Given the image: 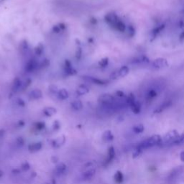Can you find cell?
Wrapping results in <instances>:
<instances>
[{
	"instance_id": "1",
	"label": "cell",
	"mask_w": 184,
	"mask_h": 184,
	"mask_svg": "<svg viewBox=\"0 0 184 184\" xmlns=\"http://www.w3.org/2000/svg\"><path fill=\"white\" fill-rule=\"evenodd\" d=\"M184 144V134H179L176 130L168 132L164 137H162V142L160 145H178Z\"/></svg>"
},
{
	"instance_id": "2",
	"label": "cell",
	"mask_w": 184,
	"mask_h": 184,
	"mask_svg": "<svg viewBox=\"0 0 184 184\" xmlns=\"http://www.w3.org/2000/svg\"><path fill=\"white\" fill-rule=\"evenodd\" d=\"M161 142V136L158 135V134H155V135H153L152 137H149V138L146 139V140H143L141 143H139L136 148L143 151V150L154 147L155 145H160Z\"/></svg>"
},
{
	"instance_id": "3",
	"label": "cell",
	"mask_w": 184,
	"mask_h": 184,
	"mask_svg": "<svg viewBox=\"0 0 184 184\" xmlns=\"http://www.w3.org/2000/svg\"><path fill=\"white\" fill-rule=\"evenodd\" d=\"M114 97L111 94H104L101 95L98 98V101L105 107H111L114 103Z\"/></svg>"
},
{
	"instance_id": "4",
	"label": "cell",
	"mask_w": 184,
	"mask_h": 184,
	"mask_svg": "<svg viewBox=\"0 0 184 184\" xmlns=\"http://www.w3.org/2000/svg\"><path fill=\"white\" fill-rule=\"evenodd\" d=\"M153 66L158 69H163L168 67L169 63L167 59L164 58H158L153 62Z\"/></svg>"
},
{
	"instance_id": "5",
	"label": "cell",
	"mask_w": 184,
	"mask_h": 184,
	"mask_svg": "<svg viewBox=\"0 0 184 184\" xmlns=\"http://www.w3.org/2000/svg\"><path fill=\"white\" fill-rule=\"evenodd\" d=\"M104 20H105L106 22H107L110 27L114 28V25L117 24V22L119 21V17L115 14V13L111 12L106 14L105 17H104Z\"/></svg>"
},
{
	"instance_id": "6",
	"label": "cell",
	"mask_w": 184,
	"mask_h": 184,
	"mask_svg": "<svg viewBox=\"0 0 184 184\" xmlns=\"http://www.w3.org/2000/svg\"><path fill=\"white\" fill-rule=\"evenodd\" d=\"M83 79H84L86 81L90 82V83L98 85V86H104V85H107V84H108V81H107L98 79V78L92 77V76H83Z\"/></svg>"
},
{
	"instance_id": "7",
	"label": "cell",
	"mask_w": 184,
	"mask_h": 184,
	"mask_svg": "<svg viewBox=\"0 0 184 184\" xmlns=\"http://www.w3.org/2000/svg\"><path fill=\"white\" fill-rule=\"evenodd\" d=\"M63 70L64 72L67 75L69 76H73V75L76 74L77 72H76V69L73 67L71 63L69 60H66L64 62V66H63Z\"/></svg>"
},
{
	"instance_id": "8",
	"label": "cell",
	"mask_w": 184,
	"mask_h": 184,
	"mask_svg": "<svg viewBox=\"0 0 184 184\" xmlns=\"http://www.w3.org/2000/svg\"><path fill=\"white\" fill-rule=\"evenodd\" d=\"M38 67V63L35 59H30L29 61L26 63L24 66V71L27 73H32Z\"/></svg>"
},
{
	"instance_id": "9",
	"label": "cell",
	"mask_w": 184,
	"mask_h": 184,
	"mask_svg": "<svg viewBox=\"0 0 184 184\" xmlns=\"http://www.w3.org/2000/svg\"><path fill=\"white\" fill-rule=\"evenodd\" d=\"M22 84V81L20 78L19 77L14 78V79L13 80L12 84V88H11L12 92L15 94V93L20 92V91H21Z\"/></svg>"
},
{
	"instance_id": "10",
	"label": "cell",
	"mask_w": 184,
	"mask_h": 184,
	"mask_svg": "<svg viewBox=\"0 0 184 184\" xmlns=\"http://www.w3.org/2000/svg\"><path fill=\"white\" fill-rule=\"evenodd\" d=\"M29 97H30V98L33 100L40 99L43 97V93L40 89H35L30 91V92L29 93Z\"/></svg>"
},
{
	"instance_id": "11",
	"label": "cell",
	"mask_w": 184,
	"mask_h": 184,
	"mask_svg": "<svg viewBox=\"0 0 184 184\" xmlns=\"http://www.w3.org/2000/svg\"><path fill=\"white\" fill-rule=\"evenodd\" d=\"M150 62V59L146 56H140L136 57L132 60V63L135 64H143V63H148Z\"/></svg>"
},
{
	"instance_id": "12",
	"label": "cell",
	"mask_w": 184,
	"mask_h": 184,
	"mask_svg": "<svg viewBox=\"0 0 184 184\" xmlns=\"http://www.w3.org/2000/svg\"><path fill=\"white\" fill-rule=\"evenodd\" d=\"M76 52H75V57L77 60H80L81 58H82V53H83V50H82L81 45L79 40H76Z\"/></svg>"
},
{
	"instance_id": "13",
	"label": "cell",
	"mask_w": 184,
	"mask_h": 184,
	"mask_svg": "<svg viewBox=\"0 0 184 184\" xmlns=\"http://www.w3.org/2000/svg\"><path fill=\"white\" fill-rule=\"evenodd\" d=\"M171 104H172L171 101H165V102H163V104H160V105L159 106L157 109H155L154 113H155V114H159V113L162 112V111H163L164 110H166V109H168V107H170V106H171Z\"/></svg>"
},
{
	"instance_id": "14",
	"label": "cell",
	"mask_w": 184,
	"mask_h": 184,
	"mask_svg": "<svg viewBox=\"0 0 184 184\" xmlns=\"http://www.w3.org/2000/svg\"><path fill=\"white\" fill-rule=\"evenodd\" d=\"M165 28V24H160V25L158 26V27H155L153 30L151 31V33H150V36L151 37H153L152 40H153L154 39L156 38L158 35L164 30Z\"/></svg>"
},
{
	"instance_id": "15",
	"label": "cell",
	"mask_w": 184,
	"mask_h": 184,
	"mask_svg": "<svg viewBox=\"0 0 184 184\" xmlns=\"http://www.w3.org/2000/svg\"><path fill=\"white\" fill-rule=\"evenodd\" d=\"M20 50L22 54H27L30 51V45L26 40H22L20 44Z\"/></svg>"
},
{
	"instance_id": "16",
	"label": "cell",
	"mask_w": 184,
	"mask_h": 184,
	"mask_svg": "<svg viewBox=\"0 0 184 184\" xmlns=\"http://www.w3.org/2000/svg\"><path fill=\"white\" fill-rule=\"evenodd\" d=\"M66 29V24H64V23H59V24H56V25H54L52 28V32L54 33H60L61 32L64 31Z\"/></svg>"
},
{
	"instance_id": "17",
	"label": "cell",
	"mask_w": 184,
	"mask_h": 184,
	"mask_svg": "<svg viewBox=\"0 0 184 184\" xmlns=\"http://www.w3.org/2000/svg\"><path fill=\"white\" fill-rule=\"evenodd\" d=\"M69 97V94L66 89H59L57 94V98L60 100H66Z\"/></svg>"
},
{
	"instance_id": "18",
	"label": "cell",
	"mask_w": 184,
	"mask_h": 184,
	"mask_svg": "<svg viewBox=\"0 0 184 184\" xmlns=\"http://www.w3.org/2000/svg\"><path fill=\"white\" fill-rule=\"evenodd\" d=\"M130 107L134 114H140V111H141V104H140V102H138V101H135L133 104H132Z\"/></svg>"
},
{
	"instance_id": "19",
	"label": "cell",
	"mask_w": 184,
	"mask_h": 184,
	"mask_svg": "<svg viewBox=\"0 0 184 184\" xmlns=\"http://www.w3.org/2000/svg\"><path fill=\"white\" fill-rule=\"evenodd\" d=\"M43 112L46 117H51L57 112V110L53 107H48L43 110Z\"/></svg>"
},
{
	"instance_id": "20",
	"label": "cell",
	"mask_w": 184,
	"mask_h": 184,
	"mask_svg": "<svg viewBox=\"0 0 184 184\" xmlns=\"http://www.w3.org/2000/svg\"><path fill=\"white\" fill-rule=\"evenodd\" d=\"M43 147V145H42L41 143H32L29 145L28 149L30 152L32 153H35V152L39 151L40 149Z\"/></svg>"
},
{
	"instance_id": "21",
	"label": "cell",
	"mask_w": 184,
	"mask_h": 184,
	"mask_svg": "<svg viewBox=\"0 0 184 184\" xmlns=\"http://www.w3.org/2000/svg\"><path fill=\"white\" fill-rule=\"evenodd\" d=\"M117 71H118L119 77L123 78V77H125V76L128 74L129 72H130V69H129L128 66H122L121 68H119V69Z\"/></svg>"
},
{
	"instance_id": "22",
	"label": "cell",
	"mask_w": 184,
	"mask_h": 184,
	"mask_svg": "<svg viewBox=\"0 0 184 184\" xmlns=\"http://www.w3.org/2000/svg\"><path fill=\"white\" fill-rule=\"evenodd\" d=\"M65 142H66L65 136H61V137H58L56 140L53 141V146L54 147H60V146H62L63 144H64Z\"/></svg>"
},
{
	"instance_id": "23",
	"label": "cell",
	"mask_w": 184,
	"mask_h": 184,
	"mask_svg": "<svg viewBox=\"0 0 184 184\" xmlns=\"http://www.w3.org/2000/svg\"><path fill=\"white\" fill-rule=\"evenodd\" d=\"M71 106L73 109L76 110V111H79L83 108V103L80 100H75L73 102H71Z\"/></svg>"
},
{
	"instance_id": "24",
	"label": "cell",
	"mask_w": 184,
	"mask_h": 184,
	"mask_svg": "<svg viewBox=\"0 0 184 184\" xmlns=\"http://www.w3.org/2000/svg\"><path fill=\"white\" fill-rule=\"evenodd\" d=\"M89 92V89L85 85H81L76 90V94L79 96H83Z\"/></svg>"
},
{
	"instance_id": "25",
	"label": "cell",
	"mask_w": 184,
	"mask_h": 184,
	"mask_svg": "<svg viewBox=\"0 0 184 184\" xmlns=\"http://www.w3.org/2000/svg\"><path fill=\"white\" fill-rule=\"evenodd\" d=\"M102 137L104 140H105V141L107 142H109L113 140V139H114V135H113V134L111 133V132L110 131V130H107V131H105L104 132Z\"/></svg>"
},
{
	"instance_id": "26",
	"label": "cell",
	"mask_w": 184,
	"mask_h": 184,
	"mask_svg": "<svg viewBox=\"0 0 184 184\" xmlns=\"http://www.w3.org/2000/svg\"><path fill=\"white\" fill-rule=\"evenodd\" d=\"M95 173H96L95 169H94V168L90 169V170H87V171L84 172V173H83V178L85 179V180L90 179H92L94 175H95Z\"/></svg>"
},
{
	"instance_id": "27",
	"label": "cell",
	"mask_w": 184,
	"mask_h": 184,
	"mask_svg": "<svg viewBox=\"0 0 184 184\" xmlns=\"http://www.w3.org/2000/svg\"><path fill=\"white\" fill-rule=\"evenodd\" d=\"M35 54L37 56H40L44 52V45H43L42 43H39L35 48Z\"/></svg>"
},
{
	"instance_id": "28",
	"label": "cell",
	"mask_w": 184,
	"mask_h": 184,
	"mask_svg": "<svg viewBox=\"0 0 184 184\" xmlns=\"http://www.w3.org/2000/svg\"><path fill=\"white\" fill-rule=\"evenodd\" d=\"M114 181L117 183L120 184L124 181V176L121 171H117L114 175Z\"/></svg>"
},
{
	"instance_id": "29",
	"label": "cell",
	"mask_w": 184,
	"mask_h": 184,
	"mask_svg": "<svg viewBox=\"0 0 184 184\" xmlns=\"http://www.w3.org/2000/svg\"><path fill=\"white\" fill-rule=\"evenodd\" d=\"M158 96V92L155 89H150L146 94V98L148 100L153 99Z\"/></svg>"
},
{
	"instance_id": "30",
	"label": "cell",
	"mask_w": 184,
	"mask_h": 184,
	"mask_svg": "<svg viewBox=\"0 0 184 184\" xmlns=\"http://www.w3.org/2000/svg\"><path fill=\"white\" fill-rule=\"evenodd\" d=\"M126 32H127V35L128 37H134V35L136 33V30L135 28L133 27L132 25H128L127 27V30H126Z\"/></svg>"
},
{
	"instance_id": "31",
	"label": "cell",
	"mask_w": 184,
	"mask_h": 184,
	"mask_svg": "<svg viewBox=\"0 0 184 184\" xmlns=\"http://www.w3.org/2000/svg\"><path fill=\"white\" fill-rule=\"evenodd\" d=\"M115 157V150L113 147H109L108 151V158H107V163L111 162Z\"/></svg>"
},
{
	"instance_id": "32",
	"label": "cell",
	"mask_w": 184,
	"mask_h": 184,
	"mask_svg": "<svg viewBox=\"0 0 184 184\" xmlns=\"http://www.w3.org/2000/svg\"><path fill=\"white\" fill-rule=\"evenodd\" d=\"M66 170V166L63 163H59V164L56 166V172L60 173H60H64Z\"/></svg>"
},
{
	"instance_id": "33",
	"label": "cell",
	"mask_w": 184,
	"mask_h": 184,
	"mask_svg": "<svg viewBox=\"0 0 184 184\" xmlns=\"http://www.w3.org/2000/svg\"><path fill=\"white\" fill-rule=\"evenodd\" d=\"M145 128H144V125L142 124H137V125L134 126V127L132 128L133 132L134 133H142L143 131H144Z\"/></svg>"
},
{
	"instance_id": "34",
	"label": "cell",
	"mask_w": 184,
	"mask_h": 184,
	"mask_svg": "<svg viewBox=\"0 0 184 184\" xmlns=\"http://www.w3.org/2000/svg\"><path fill=\"white\" fill-rule=\"evenodd\" d=\"M48 91L50 94H52V95H56V96H57L59 89L58 88L57 86H56V85H50L48 87Z\"/></svg>"
},
{
	"instance_id": "35",
	"label": "cell",
	"mask_w": 184,
	"mask_h": 184,
	"mask_svg": "<svg viewBox=\"0 0 184 184\" xmlns=\"http://www.w3.org/2000/svg\"><path fill=\"white\" fill-rule=\"evenodd\" d=\"M31 84H32V80L30 79H27L26 80H24V81H22L21 91H24L25 89H27V88L31 85Z\"/></svg>"
},
{
	"instance_id": "36",
	"label": "cell",
	"mask_w": 184,
	"mask_h": 184,
	"mask_svg": "<svg viewBox=\"0 0 184 184\" xmlns=\"http://www.w3.org/2000/svg\"><path fill=\"white\" fill-rule=\"evenodd\" d=\"M109 60L108 58H104L101 59V60H99L98 62V66L101 68H106L109 65Z\"/></svg>"
},
{
	"instance_id": "37",
	"label": "cell",
	"mask_w": 184,
	"mask_h": 184,
	"mask_svg": "<svg viewBox=\"0 0 184 184\" xmlns=\"http://www.w3.org/2000/svg\"><path fill=\"white\" fill-rule=\"evenodd\" d=\"M50 65V60L48 59L45 58V59H43L40 63H38V67L41 68V69H43V68H46L48 66H49Z\"/></svg>"
},
{
	"instance_id": "38",
	"label": "cell",
	"mask_w": 184,
	"mask_h": 184,
	"mask_svg": "<svg viewBox=\"0 0 184 184\" xmlns=\"http://www.w3.org/2000/svg\"><path fill=\"white\" fill-rule=\"evenodd\" d=\"M14 102H15V104H17V106H19V107H25L26 105L25 101H24L22 98H16L15 100H14Z\"/></svg>"
},
{
	"instance_id": "39",
	"label": "cell",
	"mask_w": 184,
	"mask_h": 184,
	"mask_svg": "<svg viewBox=\"0 0 184 184\" xmlns=\"http://www.w3.org/2000/svg\"><path fill=\"white\" fill-rule=\"evenodd\" d=\"M119 75L118 71L117 70L113 71L109 76V79H111V80H117V79H119Z\"/></svg>"
},
{
	"instance_id": "40",
	"label": "cell",
	"mask_w": 184,
	"mask_h": 184,
	"mask_svg": "<svg viewBox=\"0 0 184 184\" xmlns=\"http://www.w3.org/2000/svg\"><path fill=\"white\" fill-rule=\"evenodd\" d=\"M45 124L44 122H38L35 124V128L38 130H42L45 128Z\"/></svg>"
},
{
	"instance_id": "41",
	"label": "cell",
	"mask_w": 184,
	"mask_h": 184,
	"mask_svg": "<svg viewBox=\"0 0 184 184\" xmlns=\"http://www.w3.org/2000/svg\"><path fill=\"white\" fill-rule=\"evenodd\" d=\"M21 168H22V170H24V171H27V170H28L30 168V166L27 162H25V163H24L22 165Z\"/></svg>"
},
{
	"instance_id": "42",
	"label": "cell",
	"mask_w": 184,
	"mask_h": 184,
	"mask_svg": "<svg viewBox=\"0 0 184 184\" xmlns=\"http://www.w3.org/2000/svg\"><path fill=\"white\" fill-rule=\"evenodd\" d=\"M53 129H54V130H58L60 128V123L59 122L58 120H56V121L53 122Z\"/></svg>"
},
{
	"instance_id": "43",
	"label": "cell",
	"mask_w": 184,
	"mask_h": 184,
	"mask_svg": "<svg viewBox=\"0 0 184 184\" xmlns=\"http://www.w3.org/2000/svg\"><path fill=\"white\" fill-rule=\"evenodd\" d=\"M115 94L117 96L119 97V98H122V97H124L125 96V94H124V93L122 92V91L121 90H118L117 91V92H115Z\"/></svg>"
},
{
	"instance_id": "44",
	"label": "cell",
	"mask_w": 184,
	"mask_h": 184,
	"mask_svg": "<svg viewBox=\"0 0 184 184\" xmlns=\"http://www.w3.org/2000/svg\"><path fill=\"white\" fill-rule=\"evenodd\" d=\"M24 139L22 138V137H18V138L17 139V143L20 146H22L23 145H24Z\"/></svg>"
},
{
	"instance_id": "45",
	"label": "cell",
	"mask_w": 184,
	"mask_h": 184,
	"mask_svg": "<svg viewBox=\"0 0 184 184\" xmlns=\"http://www.w3.org/2000/svg\"><path fill=\"white\" fill-rule=\"evenodd\" d=\"M179 39V41H180L181 43H183L184 42V30L180 34Z\"/></svg>"
},
{
	"instance_id": "46",
	"label": "cell",
	"mask_w": 184,
	"mask_h": 184,
	"mask_svg": "<svg viewBox=\"0 0 184 184\" xmlns=\"http://www.w3.org/2000/svg\"><path fill=\"white\" fill-rule=\"evenodd\" d=\"M179 26L180 28L183 29L184 28V21H183V20H181V21L179 22Z\"/></svg>"
},
{
	"instance_id": "47",
	"label": "cell",
	"mask_w": 184,
	"mask_h": 184,
	"mask_svg": "<svg viewBox=\"0 0 184 184\" xmlns=\"http://www.w3.org/2000/svg\"><path fill=\"white\" fill-rule=\"evenodd\" d=\"M51 160H52V162H53V163H56V162H57L58 160V158L56 157V156H55V157L53 156V157H52Z\"/></svg>"
},
{
	"instance_id": "48",
	"label": "cell",
	"mask_w": 184,
	"mask_h": 184,
	"mask_svg": "<svg viewBox=\"0 0 184 184\" xmlns=\"http://www.w3.org/2000/svg\"><path fill=\"white\" fill-rule=\"evenodd\" d=\"M180 158H181V161L184 162V151L181 152V153Z\"/></svg>"
},
{
	"instance_id": "49",
	"label": "cell",
	"mask_w": 184,
	"mask_h": 184,
	"mask_svg": "<svg viewBox=\"0 0 184 184\" xmlns=\"http://www.w3.org/2000/svg\"><path fill=\"white\" fill-rule=\"evenodd\" d=\"M19 125H20V127H23V126L24 125V122L22 121V120H21V121L19 122Z\"/></svg>"
},
{
	"instance_id": "50",
	"label": "cell",
	"mask_w": 184,
	"mask_h": 184,
	"mask_svg": "<svg viewBox=\"0 0 184 184\" xmlns=\"http://www.w3.org/2000/svg\"><path fill=\"white\" fill-rule=\"evenodd\" d=\"M91 22H92L93 24H96V23L97 22V21H96V20L95 18H92V20H91Z\"/></svg>"
},
{
	"instance_id": "51",
	"label": "cell",
	"mask_w": 184,
	"mask_h": 184,
	"mask_svg": "<svg viewBox=\"0 0 184 184\" xmlns=\"http://www.w3.org/2000/svg\"><path fill=\"white\" fill-rule=\"evenodd\" d=\"M12 172H14L13 173H19L20 171V170H19V169H14V170H12Z\"/></svg>"
},
{
	"instance_id": "52",
	"label": "cell",
	"mask_w": 184,
	"mask_h": 184,
	"mask_svg": "<svg viewBox=\"0 0 184 184\" xmlns=\"http://www.w3.org/2000/svg\"><path fill=\"white\" fill-rule=\"evenodd\" d=\"M3 175H4V172H3L2 170H0V178L2 177Z\"/></svg>"
},
{
	"instance_id": "53",
	"label": "cell",
	"mask_w": 184,
	"mask_h": 184,
	"mask_svg": "<svg viewBox=\"0 0 184 184\" xmlns=\"http://www.w3.org/2000/svg\"><path fill=\"white\" fill-rule=\"evenodd\" d=\"M49 184H56V181L55 180H52L49 183Z\"/></svg>"
},
{
	"instance_id": "54",
	"label": "cell",
	"mask_w": 184,
	"mask_h": 184,
	"mask_svg": "<svg viewBox=\"0 0 184 184\" xmlns=\"http://www.w3.org/2000/svg\"><path fill=\"white\" fill-rule=\"evenodd\" d=\"M5 0H0V4H1V3H3V1H4Z\"/></svg>"
}]
</instances>
